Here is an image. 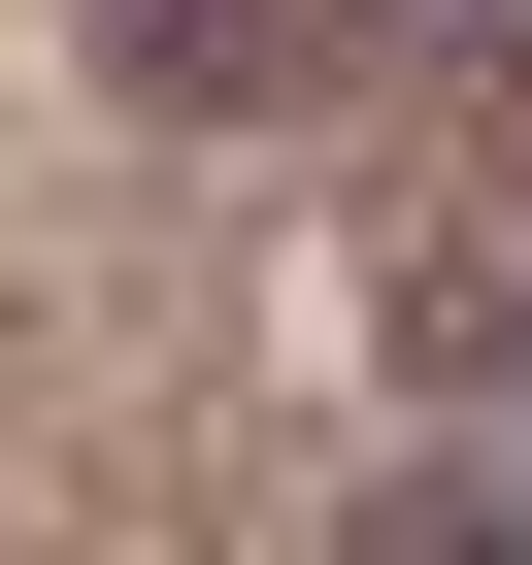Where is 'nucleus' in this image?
Instances as JSON below:
<instances>
[{
    "instance_id": "f257e3e1",
    "label": "nucleus",
    "mask_w": 532,
    "mask_h": 565,
    "mask_svg": "<svg viewBox=\"0 0 532 565\" xmlns=\"http://www.w3.org/2000/svg\"><path fill=\"white\" fill-rule=\"evenodd\" d=\"M366 34H400V0H100V67H134V100H333Z\"/></svg>"
},
{
    "instance_id": "f03ea898",
    "label": "nucleus",
    "mask_w": 532,
    "mask_h": 565,
    "mask_svg": "<svg viewBox=\"0 0 532 565\" xmlns=\"http://www.w3.org/2000/svg\"><path fill=\"white\" fill-rule=\"evenodd\" d=\"M366 565H532V499H400V532H366Z\"/></svg>"
},
{
    "instance_id": "7ed1b4c3",
    "label": "nucleus",
    "mask_w": 532,
    "mask_h": 565,
    "mask_svg": "<svg viewBox=\"0 0 532 565\" xmlns=\"http://www.w3.org/2000/svg\"><path fill=\"white\" fill-rule=\"evenodd\" d=\"M466 34H499V67H532V0H466Z\"/></svg>"
}]
</instances>
